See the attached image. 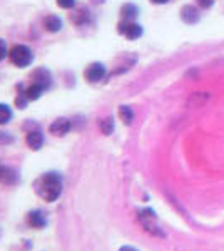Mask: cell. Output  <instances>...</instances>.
<instances>
[{
	"mask_svg": "<svg viewBox=\"0 0 224 251\" xmlns=\"http://www.w3.org/2000/svg\"><path fill=\"white\" fill-rule=\"evenodd\" d=\"M62 188H64V179L55 171L40 174L37 179L34 181V191L46 203H54V201L59 200L60 194H62Z\"/></svg>",
	"mask_w": 224,
	"mask_h": 251,
	"instance_id": "1",
	"label": "cell"
},
{
	"mask_svg": "<svg viewBox=\"0 0 224 251\" xmlns=\"http://www.w3.org/2000/svg\"><path fill=\"white\" fill-rule=\"evenodd\" d=\"M9 59L14 66L17 67H27L32 64L34 60V55H32V50L24 44H17L9 50Z\"/></svg>",
	"mask_w": 224,
	"mask_h": 251,
	"instance_id": "2",
	"label": "cell"
},
{
	"mask_svg": "<svg viewBox=\"0 0 224 251\" xmlns=\"http://www.w3.org/2000/svg\"><path fill=\"white\" fill-rule=\"evenodd\" d=\"M139 221H141V225L144 226L146 231H149L150 234H154V236H164V233L161 231V228H159V225H157L156 213H154L152 209H142V211H139Z\"/></svg>",
	"mask_w": 224,
	"mask_h": 251,
	"instance_id": "3",
	"label": "cell"
},
{
	"mask_svg": "<svg viewBox=\"0 0 224 251\" xmlns=\"http://www.w3.org/2000/svg\"><path fill=\"white\" fill-rule=\"evenodd\" d=\"M121 35H124L129 40H136L142 35V27L136 22H129V20H121L119 25H117Z\"/></svg>",
	"mask_w": 224,
	"mask_h": 251,
	"instance_id": "4",
	"label": "cell"
},
{
	"mask_svg": "<svg viewBox=\"0 0 224 251\" xmlns=\"http://www.w3.org/2000/svg\"><path fill=\"white\" fill-rule=\"evenodd\" d=\"M105 74H107V69H105L104 64H100V62H92L91 66L84 71V77L91 84L100 82V80L105 77Z\"/></svg>",
	"mask_w": 224,
	"mask_h": 251,
	"instance_id": "5",
	"label": "cell"
},
{
	"mask_svg": "<svg viewBox=\"0 0 224 251\" xmlns=\"http://www.w3.org/2000/svg\"><path fill=\"white\" fill-rule=\"evenodd\" d=\"M30 80L34 84H39L40 87L46 91L52 86V75H50V71H47L46 67H39L35 69L34 72L30 74Z\"/></svg>",
	"mask_w": 224,
	"mask_h": 251,
	"instance_id": "6",
	"label": "cell"
},
{
	"mask_svg": "<svg viewBox=\"0 0 224 251\" xmlns=\"http://www.w3.org/2000/svg\"><path fill=\"white\" fill-rule=\"evenodd\" d=\"M25 223L34 229H44L47 226V218L44 216L42 211L34 209V211H28L25 214Z\"/></svg>",
	"mask_w": 224,
	"mask_h": 251,
	"instance_id": "7",
	"label": "cell"
},
{
	"mask_svg": "<svg viewBox=\"0 0 224 251\" xmlns=\"http://www.w3.org/2000/svg\"><path fill=\"white\" fill-rule=\"evenodd\" d=\"M71 127H72L71 121L66 119V117H59V119H55L54 123L50 124L49 131H50V134L62 137V136H66L69 131H71Z\"/></svg>",
	"mask_w": 224,
	"mask_h": 251,
	"instance_id": "8",
	"label": "cell"
},
{
	"mask_svg": "<svg viewBox=\"0 0 224 251\" xmlns=\"http://www.w3.org/2000/svg\"><path fill=\"white\" fill-rule=\"evenodd\" d=\"M20 181L19 174L15 169L9 168V166H0V184L14 186Z\"/></svg>",
	"mask_w": 224,
	"mask_h": 251,
	"instance_id": "9",
	"label": "cell"
},
{
	"mask_svg": "<svg viewBox=\"0 0 224 251\" xmlns=\"http://www.w3.org/2000/svg\"><path fill=\"white\" fill-rule=\"evenodd\" d=\"M25 143L32 151H39V149L44 146V134L39 131V129H35V131H28L27 137H25Z\"/></svg>",
	"mask_w": 224,
	"mask_h": 251,
	"instance_id": "10",
	"label": "cell"
},
{
	"mask_svg": "<svg viewBox=\"0 0 224 251\" xmlns=\"http://www.w3.org/2000/svg\"><path fill=\"white\" fill-rule=\"evenodd\" d=\"M181 19L184 20L186 24H196L199 22L201 15H199V10L194 5H184L181 10Z\"/></svg>",
	"mask_w": 224,
	"mask_h": 251,
	"instance_id": "11",
	"label": "cell"
},
{
	"mask_svg": "<svg viewBox=\"0 0 224 251\" xmlns=\"http://www.w3.org/2000/svg\"><path fill=\"white\" fill-rule=\"evenodd\" d=\"M137 15H139V9H137L134 3H124V5H122V9H121L122 20H129V22H134Z\"/></svg>",
	"mask_w": 224,
	"mask_h": 251,
	"instance_id": "12",
	"label": "cell"
},
{
	"mask_svg": "<svg viewBox=\"0 0 224 251\" xmlns=\"http://www.w3.org/2000/svg\"><path fill=\"white\" fill-rule=\"evenodd\" d=\"M44 27L49 32H59L62 29V20L57 17V15H47L46 20H44Z\"/></svg>",
	"mask_w": 224,
	"mask_h": 251,
	"instance_id": "13",
	"label": "cell"
},
{
	"mask_svg": "<svg viewBox=\"0 0 224 251\" xmlns=\"http://www.w3.org/2000/svg\"><path fill=\"white\" fill-rule=\"evenodd\" d=\"M89 17H91V15H89V10L85 9V7H80V9L75 10V14L71 15V20L74 24H77V25H82V24L87 22Z\"/></svg>",
	"mask_w": 224,
	"mask_h": 251,
	"instance_id": "14",
	"label": "cell"
},
{
	"mask_svg": "<svg viewBox=\"0 0 224 251\" xmlns=\"http://www.w3.org/2000/svg\"><path fill=\"white\" fill-rule=\"evenodd\" d=\"M42 92H44V89L40 87L39 84H34V82L25 89V96L28 100H37L39 97L42 96Z\"/></svg>",
	"mask_w": 224,
	"mask_h": 251,
	"instance_id": "15",
	"label": "cell"
},
{
	"mask_svg": "<svg viewBox=\"0 0 224 251\" xmlns=\"http://www.w3.org/2000/svg\"><path fill=\"white\" fill-rule=\"evenodd\" d=\"M119 117H121V121L124 124H131L132 123V119H134V112H132V109L129 107V106H121L119 107Z\"/></svg>",
	"mask_w": 224,
	"mask_h": 251,
	"instance_id": "16",
	"label": "cell"
},
{
	"mask_svg": "<svg viewBox=\"0 0 224 251\" xmlns=\"http://www.w3.org/2000/svg\"><path fill=\"white\" fill-rule=\"evenodd\" d=\"M10 119H12V109L7 104L0 102V126L10 123Z\"/></svg>",
	"mask_w": 224,
	"mask_h": 251,
	"instance_id": "17",
	"label": "cell"
},
{
	"mask_svg": "<svg viewBox=\"0 0 224 251\" xmlns=\"http://www.w3.org/2000/svg\"><path fill=\"white\" fill-rule=\"evenodd\" d=\"M27 102H28V99L25 96V89H24V86L20 84V86H19V94H17V97H15V106H17L19 109H25Z\"/></svg>",
	"mask_w": 224,
	"mask_h": 251,
	"instance_id": "18",
	"label": "cell"
},
{
	"mask_svg": "<svg viewBox=\"0 0 224 251\" xmlns=\"http://www.w3.org/2000/svg\"><path fill=\"white\" fill-rule=\"evenodd\" d=\"M100 131H102L105 136L112 134V131H114V119L112 117H105L104 121H100Z\"/></svg>",
	"mask_w": 224,
	"mask_h": 251,
	"instance_id": "19",
	"label": "cell"
},
{
	"mask_svg": "<svg viewBox=\"0 0 224 251\" xmlns=\"http://www.w3.org/2000/svg\"><path fill=\"white\" fill-rule=\"evenodd\" d=\"M57 5L62 9H72L75 5V0H57Z\"/></svg>",
	"mask_w": 224,
	"mask_h": 251,
	"instance_id": "20",
	"label": "cell"
},
{
	"mask_svg": "<svg viewBox=\"0 0 224 251\" xmlns=\"http://www.w3.org/2000/svg\"><path fill=\"white\" fill-rule=\"evenodd\" d=\"M9 54V49H7V44L3 39H0V60L5 59V55Z\"/></svg>",
	"mask_w": 224,
	"mask_h": 251,
	"instance_id": "21",
	"label": "cell"
},
{
	"mask_svg": "<svg viewBox=\"0 0 224 251\" xmlns=\"http://www.w3.org/2000/svg\"><path fill=\"white\" fill-rule=\"evenodd\" d=\"M196 2L201 9H209V7L214 5V0H196Z\"/></svg>",
	"mask_w": 224,
	"mask_h": 251,
	"instance_id": "22",
	"label": "cell"
},
{
	"mask_svg": "<svg viewBox=\"0 0 224 251\" xmlns=\"http://www.w3.org/2000/svg\"><path fill=\"white\" fill-rule=\"evenodd\" d=\"M12 136H9L7 132H0V144H3V143H12Z\"/></svg>",
	"mask_w": 224,
	"mask_h": 251,
	"instance_id": "23",
	"label": "cell"
},
{
	"mask_svg": "<svg viewBox=\"0 0 224 251\" xmlns=\"http://www.w3.org/2000/svg\"><path fill=\"white\" fill-rule=\"evenodd\" d=\"M119 251H139V250L132 248V246H122V248H121Z\"/></svg>",
	"mask_w": 224,
	"mask_h": 251,
	"instance_id": "24",
	"label": "cell"
},
{
	"mask_svg": "<svg viewBox=\"0 0 224 251\" xmlns=\"http://www.w3.org/2000/svg\"><path fill=\"white\" fill-rule=\"evenodd\" d=\"M152 3H157V5H162V3H168L169 0H150Z\"/></svg>",
	"mask_w": 224,
	"mask_h": 251,
	"instance_id": "25",
	"label": "cell"
}]
</instances>
